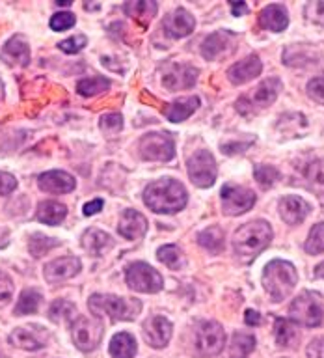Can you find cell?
<instances>
[{"label":"cell","instance_id":"cell-1","mask_svg":"<svg viewBox=\"0 0 324 358\" xmlns=\"http://www.w3.org/2000/svg\"><path fill=\"white\" fill-rule=\"evenodd\" d=\"M144 201L151 211L172 215V213H179L181 209H184L186 201H189V194L179 181L164 178L145 187Z\"/></svg>","mask_w":324,"mask_h":358},{"label":"cell","instance_id":"cell-2","mask_svg":"<svg viewBox=\"0 0 324 358\" xmlns=\"http://www.w3.org/2000/svg\"><path fill=\"white\" fill-rule=\"evenodd\" d=\"M272 241V228L265 220H251L240 226L233 235V250L240 262H251Z\"/></svg>","mask_w":324,"mask_h":358},{"label":"cell","instance_id":"cell-3","mask_svg":"<svg viewBox=\"0 0 324 358\" xmlns=\"http://www.w3.org/2000/svg\"><path fill=\"white\" fill-rule=\"evenodd\" d=\"M298 274L293 263L284 259H274L263 271V285L270 295L272 302H281L293 293Z\"/></svg>","mask_w":324,"mask_h":358},{"label":"cell","instance_id":"cell-4","mask_svg":"<svg viewBox=\"0 0 324 358\" xmlns=\"http://www.w3.org/2000/svg\"><path fill=\"white\" fill-rule=\"evenodd\" d=\"M89 312L97 315H108L112 321H133L142 312L138 299H123L114 295H91L88 301Z\"/></svg>","mask_w":324,"mask_h":358},{"label":"cell","instance_id":"cell-5","mask_svg":"<svg viewBox=\"0 0 324 358\" xmlns=\"http://www.w3.org/2000/svg\"><path fill=\"white\" fill-rule=\"evenodd\" d=\"M284 88L281 80L276 77H270L267 80H263L257 88H253L250 94L242 95L239 101H237V110L242 114V116H251L256 112L267 108L268 105H272L276 97L279 95Z\"/></svg>","mask_w":324,"mask_h":358},{"label":"cell","instance_id":"cell-6","mask_svg":"<svg viewBox=\"0 0 324 358\" xmlns=\"http://www.w3.org/2000/svg\"><path fill=\"white\" fill-rule=\"evenodd\" d=\"M186 170H189L190 181H192L196 187H201V189H209V187H212L214 181H216V161H214V157L205 150L196 151L194 155L190 157L189 162H186Z\"/></svg>","mask_w":324,"mask_h":358},{"label":"cell","instance_id":"cell-7","mask_svg":"<svg viewBox=\"0 0 324 358\" xmlns=\"http://www.w3.org/2000/svg\"><path fill=\"white\" fill-rule=\"evenodd\" d=\"M138 151L144 161H170L175 155V144L168 133H147L140 138Z\"/></svg>","mask_w":324,"mask_h":358},{"label":"cell","instance_id":"cell-8","mask_svg":"<svg viewBox=\"0 0 324 358\" xmlns=\"http://www.w3.org/2000/svg\"><path fill=\"white\" fill-rule=\"evenodd\" d=\"M289 315L295 323L302 324V327H318L323 323V306L317 301V296H313L311 293H302L293 301L289 308Z\"/></svg>","mask_w":324,"mask_h":358},{"label":"cell","instance_id":"cell-9","mask_svg":"<svg viewBox=\"0 0 324 358\" xmlns=\"http://www.w3.org/2000/svg\"><path fill=\"white\" fill-rule=\"evenodd\" d=\"M71 338L73 343L84 352L97 349L103 338V323L99 319L77 317L71 323Z\"/></svg>","mask_w":324,"mask_h":358},{"label":"cell","instance_id":"cell-10","mask_svg":"<svg viewBox=\"0 0 324 358\" xmlns=\"http://www.w3.org/2000/svg\"><path fill=\"white\" fill-rule=\"evenodd\" d=\"M127 285L138 293H159L162 289V276L147 263L136 262L127 268Z\"/></svg>","mask_w":324,"mask_h":358},{"label":"cell","instance_id":"cell-11","mask_svg":"<svg viewBox=\"0 0 324 358\" xmlns=\"http://www.w3.org/2000/svg\"><path fill=\"white\" fill-rule=\"evenodd\" d=\"M226 345V332L216 321H205L196 332V349L201 357H216Z\"/></svg>","mask_w":324,"mask_h":358},{"label":"cell","instance_id":"cell-12","mask_svg":"<svg viewBox=\"0 0 324 358\" xmlns=\"http://www.w3.org/2000/svg\"><path fill=\"white\" fill-rule=\"evenodd\" d=\"M256 203V194L253 190L237 187V185H226L222 189V209L226 215H242L250 211Z\"/></svg>","mask_w":324,"mask_h":358},{"label":"cell","instance_id":"cell-13","mask_svg":"<svg viewBox=\"0 0 324 358\" xmlns=\"http://www.w3.org/2000/svg\"><path fill=\"white\" fill-rule=\"evenodd\" d=\"M198 80V69L186 64H168L162 67V84L164 88L179 92L192 88Z\"/></svg>","mask_w":324,"mask_h":358},{"label":"cell","instance_id":"cell-14","mask_svg":"<svg viewBox=\"0 0 324 358\" xmlns=\"http://www.w3.org/2000/svg\"><path fill=\"white\" fill-rule=\"evenodd\" d=\"M235 41H237V36L233 32H229V30L214 32L201 45V55L209 62L226 58L235 50Z\"/></svg>","mask_w":324,"mask_h":358},{"label":"cell","instance_id":"cell-15","mask_svg":"<svg viewBox=\"0 0 324 358\" xmlns=\"http://www.w3.org/2000/svg\"><path fill=\"white\" fill-rule=\"evenodd\" d=\"M80 268H82V263H80L78 257H56V259H52V262L45 265V278L50 284H60V282H66V280L77 276L80 273Z\"/></svg>","mask_w":324,"mask_h":358},{"label":"cell","instance_id":"cell-16","mask_svg":"<svg viewBox=\"0 0 324 358\" xmlns=\"http://www.w3.org/2000/svg\"><path fill=\"white\" fill-rule=\"evenodd\" d=\"M49 340V334L43 327H21L10 334L11 345L24 349V351H39Z\"/></svg>","mask_w":324,"mask_h":358},{"label":"cell","instance_id":"cell-17","mask_svg":"<svg viewBox=\"0 0 324 358\" xmlns=\"http://www.w3.org/2000/svg\"><path fill=\"white\" fill-rule=\"evenodd\" d=\"M172 323L162 315H151L149 319H145L144 323V340L147 341V345L155 347V349H162L168 345V341L172 338Z\"/></svg>","mask_w":324,"mask_h":358},{"label":"cell","instance_id":"cell-18","mask_svg":"<svg viewBox=\"0 0 324 358\" xmlns=\"http://www.w3.org/2000/svg\"><path fill=\"white\" fill-rule=\"evenodd\" d=\"M162 28H164V32H166L170 38H186V36H190V34L194 32L196 21L194 17L190 15L184 8H177V10L172 11V13H168V15L164 17Z\"/></svg>","mask_w":324,"mask_h":358},{"label":"cell","instance_id":"cell-19","mask_svg":"<svg viewBox=\"0 0 324 358\" xmlns=\"http://www.w3.org/2000/svg\"><path fill=\"white\" fill-rule=\"evenodd\" d=\"M39 189L50 194H67L75 189V178L71 173L61 172V170H50L39 176L38 179Z\"/></svg>","mask_w":324,"mask_h":358},{"label":"cell","instance_id":"cell-20","mask_svg":"<svg viewBox=\"0 0 324 358\" xmlns=\"http://www.w3.org/2000/svg\"><path fill=\"white\" fill-rule=\"evenodd\" d=\"M263 71V62L259 60V56L251 55L248 56V58H244V60L237 62L235 66H231L228 69V78L229 83L233 84H244L248 83V80H251V78L259 77Z\"/></svg>","mask_w":324,"mask_h":358},{"label":"cell","instance_id":"cell-21","mask_svg":"<svg viewBox=\"0 0 324 358\" xmlns=\"http://www.w3.org/2000/svg\"><path fill=\"white\" fill-rule=\"evenodd\" d=\"M279 215L289 226H296V224L304 222V218L309 213V203L306 200H302L300 196H284L278 203Z\"/></svg>","mask_w":324,"mask_h":358},{"label":"cell","instance_id":"cell-22","mask_svg":"<svg viewBox=\"0 0 324 358\" xmlns=\"http://www.w3.org/2000/svg\"><path fill=\"white\" fill-rule=\"evenodd\" d=\"M119 234L128 241H138L140 237H144L147 231V220L142 213L134 211V209H127L123 211L122 218H119Z\"/></svg>","mask_w":324,"mask_h":358},{"label":"cell","instance_id":"cell-23","mask_svg":"<svg viewBox=\"0 0 324 358\" xmlns=\"http://www.w3.org/2000/svg\"><path fill=\"white\" fill-rule=\"evenodd\" d=\"M0 58L8 66H27L30 62V47L27 39L22 36H13V38L4 45V49L0 52Z\"/></svg>","mask_w":324,"mask_h":358},{"label":"cell","instance_id":"cell-24","mask_svg":"<svg viewBox=\"0 0 324 358\" xmlns=\"http://www.w3.org/2000/svg\"><path fill=\"white\" fill-rule=\"evenodd\" d=\"M259 24L270 32H284L289 24V15L281 4H270L259 13Z\"/></svg>","mask_w":324,"mask_h":358},{"label":"cell","instance_id":"cell-25","mask_svg":"<svg viewBox=\"0 0 324 358\" xmlns=\"http://www.w3.org/2000/svg\"><path fill=\"white\" fill-rule=\"evenodd\" d=\"M114 241L106 231L97 228H89L82 235V248L89 256H103L106 250H110Z\"/></svg>","mask_w":324,"mask_h":358},{"label":"cell","instance_id":"cell-26","mask_svg":"<svg viewBox=\"0 0 324 358\" xmlns=\"http://www.w3.org/2000/svg\"><path fill=\"white\" fill-rule=\"evenodd\" d=\"M200 108V99L198 97H184V99H179L172 105H166L162 108V114L173 123L184 122L186 117H190L196 110Z\"/></svg>","mask_w":324,"mask_h":358},{"label":"cell","instance_id":"cell-27","mask_svg":"<svg viewBox=\"0 0 324 358\" xmlns=\"http://www.w3.org/2000/svg\"><path fill=\"white\" fill-rule=\"evenodd\" d=\"M123 11L125 15L133 17L134 21L140 22L142 27H147L151 22V19L156 15L159 11V4L153 2V0H147V2H142V0H134V2H127L123 4Z\"/></svg>","mask_w":324,"mask_h":358},{"label":"cell","instance_id":"cell-28","mask_svg":"<svg viewBox=\"0 0 324 358\" xmlns=\"http://www.w3.org/2000/svg\"><path fill=\"white\" fill-rule=\"evenodd\" d=\"M66 215H67L66 206L52 200L41 201V203L38 206V211H36V218H38L39 222L49 224V226H58L60 222H64Z\"/></svg>","mask_w":324,"mask_h":358},{"label":"cell","instance_id":"cell-29","mask_svg":"<svg viewBox=\"0 0 324 358\" xmlns=\"http://www.w3.org/2000/svg\"><path fill=\"white\" fill-rule=\"evenodd\" d=\"M110 355L114 358H133L136 355V340L127 332H119L112 338Z\"/></svg>","mask_w":324,"mask_h":358},{"label":"cell","instance_id":"cell-30","mask_svg":"<svg viewBox=\"0 0 324 358\" xmlns=\"http://www.w3.org/2000/svg\"><path fill=\"white\" fill-rule=\"evenodd\" d=\"M274 336L279 347H293L298 341V330L289 319L279 317L274 321Z\"/></svg>","mask_w":324,"mask_h":358},{"label":"cell","instance_id":"cell-31","mask_svg":"<svg viewBox=\"0 0 324 358\" xmlns=\"http://www.w3.org/2000/svg\"><path fill=\"white\" fill-rule=\"evenodd\" d=\"M256 349V338L246 332H235L229 345V358H248Z\"/></svg>","mask_w":324,"mask_h":358},{"label":"cell","instance_id":"cell-32","mask_svg":"<svg viewBox=\"0 0 324 358\" xmlns=\"http://www.w3.org/2000/svg\"><path fill=\"white\" fill-rule=\"evenodd\" d=\"M198 243L211 254H220L223 250V231L218 226L205 228L198 235Z\"/></svg>","mask_w":324,"mask_h":358},{"label":"cell","instance_id":"cell-33","mask_svg":"<svg viewBox=\"0 0 324 358\" xmlns=\"http://www.w3.org/2000/svg\"><path fill=\"white\" fill-rule=\"evenodd\" d=\"M304 178L313 192L324 196V161L309 162L304 170Z\"/></svg>","mask_w":324,"mask_h":358},{"label":"cell","instance_id":"cell-34","mask_svg":"<svg viewBox=\"0 0 324 358\" xmlns=\"http://www.w3.org/2000/svg\"><path fill=\"white\" fill-rule=\"evenodd\" d=\"M75 315H77V308H75V304L69 301H64V299L54 301L49 308V317L50 321H54V323L75 321V319H77Z\"/></svg>","mask_w":324,"mask_h":358},{"label":"cell","instance_id":"cell-35","mask_svg":"<svg viewBox=\"0 0 324 358\" xmlns=\"http://www.w3.org/2000/svg\"><path fill=\"white\" fill-rule=\"evenodd\" d=\"M110 80L106 77H88L78 80L77 84V92L84 97H91V95L103 94L106 90L110 88Z\"/></svg>","mask_w":324,"mask_h":358},{"label":"cell","instance_id":"cell-36","mask_svg":"<svg viewBox=\"0 0 324 358\" xmlns=\"http://www.w3.org/2000/svg\"><path fill=\"white\" fill-rule=\"evenodd\" d=\"M39 304H41V293L36 289H24L17 301L15 315H28V313L38 312Z\"/></svg>","mask_w":324,"mask_h":358},{"label":"cell","instance_id":"cell-37","mask_svg":"<svg viewBox=\"0 0 324 358\" xmlns=\"http://www.w3.org/2000/svg\"><path fill=\"white\" fill-rule=\"evenodd\" d=\"M313 58H315V55H311V49L307 45L289 47L284 55V62L287 66H304V64H309V60H313Z\"/></svg>","mask_w":324,"mask_h":358},{"label":"cell","instance_id":"cell-38","mask_svg":"<svg viewBox=\"0 0 324 358\" xmlns=\"http://www.w3.org/2000/svg\"><path fill=\"white\" fill-rule=\"evenodd\" d=\"M58 245H60L58 239L47 237V235L43 234H34L32 237H30V243H28V250H30V254H32L34 257H41Z\"/></svg>","mask_w":324,"mask_h":358},{"label":"cell","instance_id":"cell-39","mask_svg":"<svg viewBox=\"0 0 324 358\" xmlns=\"http://www.w3.org/2000/svg\"><path fill=\"white\" fill-rule=\"evenodd\" d=\"M159 259H161L166 267L173 268V271H177V268H183L184 265V256L183 252L179 250L177 246L173 245H166V246H161L159 248Z\"/></svg>","mask_w":324,"mask_h":358},{"label":"cell","instance_id":"cell-40","mask_svg":"<svg viewBox=\"0 0 324 358\" xmlns=\"http://www.w3.org/2000/svg\"><path fill=\"white\" fill-rule=\"evenodd\" d=\"M307 254H311V256H317L321 252H324V222L315 224L307 235L306 245H304Z\"/></svg>","mask_w":324,"mask_h":358},{"label":"cell","instance_id":"cell-41","mask_svg":"<svg viewBox=\"0 0 324 358\" xmlns=\"http://www.w3.org/2000/svg\"><path fill=\"white\" fill-rule=\"evenodd\" d=\"M253 176H256L257 183L261 185L263 189H270V187L281 178V173H279L278 168L270 166V164H259V166H256Z\"/></svg>","mask_w":324,"mask_h":358},{"label":"cell","instance_id":"cell-42","mask_svg":"<svg viewBox=\"0 0 324 358\" xmlns=\"http://www.w3.org/2000/svg\"><path fill=\"white\" fill-rule=\"evenodd\" d=\"M99 127L101 131L105 134H108V136L117 134L123 129V117L119 116V114H114V112H112V114H105V116L99 120Z\"/></svg>","mask_w":324,"mask_h":358},{"label":"cell","instance_id":"cell-43","mask_svg":"<svg viewBox=\"0 0 324 358\" xmlns=\"http://www.w3.org/2000/svg\"><path fill=\"white\" fill-rule=\"evenodd\" d=\"M75 22H77V19H75L73 13H69V11H60V13H54V15L50 17L49 24L54 32H64L67 28L75 27Z\"/></svg>","mask_w":324,"mask_h":358},{"label":"cell","instance_id":"cell-44","mask_svg":"<svg viewBox=\"0 0 324 358\" xmlns=\"http://www.w3.org/2000/svg\"><path fill=\"white\" fill-rule=\"evenodd\" d=\"M86 43H88V39H86V36L80 34V36H73L69 39H64V41L58 43V47H60V50L67 52V55H77V52H80L86 47Z\"/></svg>","mask_w":324,"mask_h":358},{"label":"cell","instance_id":"cell-45","mask_svg":"<svg viewBox=\"0 0 324 358\" xmlns=\"http://www.w3.org/2000/svg\"><path fill=\"white\" fill-rule=\"evenodd\" d=\"M307 95H309L313 101H317V103L324 105V77L311 78V80L307 83Z\"/></svg>","mask_w":324,"mask_h":358},{"label":"cell","instance_id":"cell-46","mask_svg":"<svg viewBox=\"0 0 324 358\" xmlns=\"http://www.w3.org/2000/svg\"><path fill=\"white\" fill-rule=\"evenodd\" d=\"M11 295H13V284L10 276L0 271V308H4L11 301Z\"/></svg>","mask_w":324,"mask_h":358},{"label":"cell","instance_id":"cell-47","mask_svg":"<svg viewBox=\"0 0 324 358\" xmlns=\"http://www.w3.org/2000/svg\"><path fill=\"white\" fill-rule=\"evenodd\" d=\"M306 15L309 21L317 22V24H323L324 27V2L318 0V2H309L306 6Z\"/></svg>","mask_w":324,"mask_h":358},{"label":"cell","instance_id":"cell-48","mask_svg":"<svg viewBox=\"0 0 324 358\" xmlns=\"http://www.w3.org/2000/svg\"><path fill=\"white\" fill-rule=\"evenodd\" d=\"M17 189V179L8 172H0V196L11 194Z\"/></svg>","mask_w":324,"mask_h":358},{"label":"cell","instance_id":"cell-49","mask_svg":"<svg viewBox=\"0 0 324 358\" xmlns=\"http://www.w3.org/2000/svg\"><path fill=\"white\" fill-rule=\"evenodd\" d=\"M307 358H324V338H315L306 349Z\"/></svg>","mask_w":324,"mask_h":358},{"label":"cell","instance_id":"cell-50","mask_svg":"<svg viewBox=\"0 0 324 358\" xmlns=\"http://www.w3.org/2000/svg\"><path fill=\"white\" fill-rule=\"evenodd\" d=\"M101 209H103V200L97 198V200L86 203V206L82 207V213L86 215V217H91V215H95V213H99Z\"/></svg>","mask_w":324,"mask_h":358},{"label":"cell","instance_id":"cell-51","mask_svg":"<svg viewBox=\"0 0 324 358\" xmlns=\"http://www.w3.org/2000/svg\"><path fill=\"white\" fill-rule=\"evenodd\" d=\"M250 145V142H242V144H239V142H235V144H223L222 150L223 153H228V155H231V153H240V151H244L246 148Z\"/></svg>","mask_w":324,"mask_h":358},{"label":"cell","instance_id":"cell-52","mask_svg":"<svg viewBox=\"0 0 324 358\" xmlns=\"http://www.w3.org/2000/svg\"><path fill=\"white\" fill-rule=\"evenodd\" d=\"M246 324H250V327H257V324H261V315L256 310H246L244 315Z\"/></svg>","mask_w":324,"mask_h":358},{"label":"cell","instance_id":"cell-53","mask_svg":"<svg viewBox=\"0 0 324 358\" xmlns=\"http://www.w3.org/2000/svg\"><path fill=\"white\" fill-rule=\"evenodd\" d=\"M231 11H233V15H242V13H248V6L244 2H231Z\"/></svg>","mask_w":324,"mask_h":358},{"label":"cell","instance_id":"cell-54","mask_svg":"<svg viewBox=\"0 0 324 358\" xmlns=\"http://www.w3.org/2000/svg\"><path fill=\"white\" fill-rule=\"evenodd\" d=\"M56 4L60 6V8H66V6H71V2H69V0H58Z\"/></svg>","mask_w":324,"mask_h":358},{"label":"cell","instance_id":"cell-55","mask_svg":"<svg viewBox=\"0 0 324 358\" xmlns=\"http://www.w3.org/2000/svg\"><path fill=\"white\" fill-rule=\"evenodd\" d=\"M95 8H99V4H86V10H95Z\"/></svg>","mask_w":324,"mask_h":358},{"label":"cell","instance_id":"cell-56","mask_svg":"<svg viewBox=\"0 0 324 358\" xmlns=\"http://www.w3.org/2000/svg\"><path fill=\"white\" fill-rule=\"evenodd\" d=\"M2 95H4V84L0 80V99H2Z\"/></svg>","mask_w":324,"mask_h":358}]
</instances>
